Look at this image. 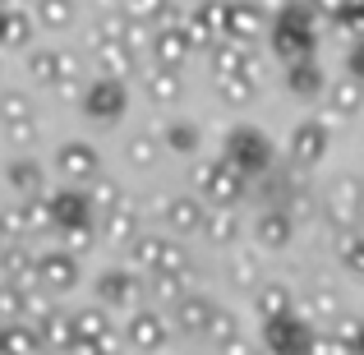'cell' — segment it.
<instances>
[{
	"label": "cell",
	"mask_w": 364,
	"mask_h": 355,
	"mask_svg": "<svg viewBox=\"0 0 364 355\" xmlns=\"http://www.w3.org/2000/svg\"><path fill=\"white\" fill-rule=\"evenodd\" d=\"M245 185L249 180L235 166H226L222 157L194 161V189H198V198H208L213 208H235L245 198Z\"/></svg>",
	"instance_id": "cell-1"
},
{
	"label": "cell",
	"mask_w": 364,
	"mask_h": 355,
	"mask_svg": "<svg viewBox=\"0 0 364 355\" xmlns=\"http://www.w3.org/2000/svg\"><path fill=\"white\" fill-rule=\"evenodd\" d=\"M222 161H226V166H235L245 180L267 176V166H272V143H267V134H258V129H249V124H240V129L226 134Z\"/></svg>",
	"instance_id": "cell-2"
},
{
	"label": "cell",
	"mask_w": 364,
	"mask_h": 355,
	"mask_svg": "<svg viewBox=\"0 0 364 355\" xmlns=\"http://www.w3.org/2000/svg\"><path fill=\"white\" fill-rule=\"evenodd\" d=\"M129 263L139 267V272L157 277V272H185V249L176 245L171 235H139L129 245Z\"/></svg>",
	"instance_id": "cell-3"
},
{
	"label": "cell",
	"mask_w": 364,
	"mask_h": 355,
	"mask_svg": "<svg viewBox=\"0 0 364 355\" xmlns=\"http://www.w3.org/2000/svg\"><path fill=\"white\" fill-rule=\"evenodd\" d=\"M185 33L194 46H208V51L231 42V0H203V5H194Z\"/></svg>",
	"instance_id": "cell-4"
},
{
	"label": "cell",
	"mask_w": 364,
	"mask_h": 355,
	"mask_svg": "<svg viewBox=\"0 0 364 355\" xmlns=\"http://www.w3.org/2000/svg\"><path fill=\"white\" fill-rule=\"evenodd\" d=\"M323 213H328V222L337 226V235L360 231V222H364V180L360 176H341L337 185H332Z\"/></svg>",
	"instance_id": "cell-5"
},
{
	"label": "cell",
	"mask_w": 364,
	"mask_h": 355,
	"mask_svg": "<svg viewBox=\"0 0 364 355\" xmlns=\"http://www.w3.org/2000/svg\"><path fill=\"white\" fill-rule=\"evenodd\" d=\"M55 171H60L74 189H83V185H92V180H102V157H97L92 143H60Z\"/></svg>",
	"instance_id": "cell-6"
},
{
	"label": "cell",
	"mask_w": 364,
	"mask_h": 355,
	"mask_svg": "<svg viewBox=\"0 0 364 355\" xmlns=\"http://www.w3.org/2000/svg\"><path fill=\"white\" fill-rule=\"evenodd\" d=\"M148 295V282H139V272H129V267H111V272L97 277V300L102 309H134V304Z\"/></svg>",
	"instance_id": "cell-7"
},
{
	"label": "cell",
	"mask_w": 364,
	"mask_h": 355,
	"mask_svg": "<svg viewBox=\"0 0 364 355\" xmlns=\"http://www.w3.org/2000/svg\"><path fill=\"white\" fill-rule=\"evenodd\" d=\"M314 341V328L309 319L291 314V319H277V323H263V351H282V355H304Z\"/></svg>",
	"instance_id": "cell-8"
},
{
	"label": "cell",
	"mask_w": 364,
	"mask_h": 355,
	"mask_svg": "<svg viewBox=\"0 0 364 355\" xmlns=\"http://www.w3.org/2000/svg\"><path fill=\"white\" fill-rule=\"evenodd\" d=\"M124 337H129V346H134V351L152 355V351L166 346V337H171V319H166L161 309H134V314H129V328H124Z\"/></svg>",
	"instance_id": "cell-9"
},
{
	"label": "cell",
	"mask_w": 364,
	"mask_h": 355,
	"mask_svg": "<svg viewBox=\"0 0 364 355\" xmlns=\"http://www.w3.org/2000/svg\"><path fill=\"white\" fill-rule=\"evenodd\" d=\"M37 282H42V291H51V295L74 291V286H79V258L65 254V249L37 254Z\"/></svg>",
	"instance_id": "cell-10"
},
{
	"label": "cell",
	"mask_w": 364,
	"mask_h": 355,
	"mask_svg": "<svg viewBox=\"0 0 364 355\" xmlns=\"http://www.w3.org/2000/svg\"><path fill=\"white\" fill-rule=\"evenodd\" d=\"M161 217L176 235H203V222H208V208L198 194H171L161 198Z\"/></svg>",
	"instance_id": "cell-11"
},
{
	"label": "cell",
	"mask_w": 364,
	"mask_h": 355,
	"mask_svg": "<svg viewBox=\"0 0 364 355\" xmlns=\"http://www.w3.org/2000/svg\"><path fill=\"white\" fill-rule=\"evenodd\" d=\"M314 46H318L314 28H300V23H282V18H272V51L282 55L286 65L314 60Z\"/></svg>",
	"instance_id": "cell-12"
},
{
	"label": "cell",
	"mask_w": 364,
	"mask_h": 355,
	"mask_svg": "<svg viewBox=\"0 0 364 355\" xmlns=\"http://www.w3.org/2000/svg\"><path fill=\"white\" fill-rule=\"evenodd\" d=\"M124 107H129V92L120 79H97L92 88H83V111L92 120H120Z\"/></svg>",
	"instance_id": "cell-13"
},
{
	"label": "cell",
	"mask_w": 364,
	"mask_h": 355,
	"mask_svg": "<svg viewBox=\"0 0 364 355\" xmlns=\"http://www.w3.org/2000/svg\"><path fill=\"white\" fill-rule=\"evenodd\" d=\"M88 42H92V55H97V65H102V79H134L139 74V55L129 51V46H120V42H107V37L92 28L88 33Z\"/></svg>",
	"instance_id": "cell-14"
},
{
	"label": "cell",
	"mask_w": 364,
	"mask_h": 355,
	"mask_svg": "<svg viewBox=\"0 0 364 355\" xmlns=\"http://www.w3.org/2000/svg\"><path fill=\"white\" fill-rule=\"evenodd\" d=\"M189 51H194V42H189V33L185 28H152V65L157 70H185V60H189Z\"/></svg>",
	"instance_id": "cell-15"
},
{
	"label": "cell",
	"mask_w": 364,
	"mask_h": 355,
	"mask_svg": "<svg viewBox=\"0 0 364 355\" xmlns=\"http://www.w3.org/2000/svg\"><path fill=\"white\" fill-rule=\"evenodd\" d=\"M323 152H328V124H323L318 116L300 120L291 129V161H295V166H318Z\"/></svg>",
	"instance_id": "cell-16"
},
{
	"label": "cell",
	"mask_w": 364,
	"mask_h": 355,
	"mask_svg": "<svg viewBox=\"0 0 364 355\" xmlns=\"http://www.w3.org/2000/svg\"><path fill=\"white\" fill-rule=\"evenodd\" d=\"M46 198H51L55 231H70V226H88V217H92L88 189H74V185H65V189H55V194H46Z\"/></svg>",
	"instance_id": "cell-17"
},
{
	"label": "cell",
	"mask_w": 364,
	"mask_h": 355,
	"mask_svg": "<svg viewBox=\"0 0 364 355\" xmlns=\"http://www.w3.org/2000/svg\"><path fill=\"white\" fill-rule=\"evenodd\" d=\"M213 314H217V304L208 300V295H194V291H189L185 300L171 309V328L185 332V337H203L208 323H213Z\"/></svg>",
	"instance_id": "cell-18"
},
{
	"label": "cell",
	"mask_w": 364,
	"mask_h": 355,
	"mask_svg": "<svg viewBox=\"0 0 364 355\" xmlns=\"http://www.w3.org/2000/svg\"><path fill=\"white\" fill-rule=\"evenodd\" d=\"M295 235V217L286 213V208H267V213H258L254 222V245L258 249H286Z\"/></svg>",
	"instance_id": "cell-19"
},
{
	"label": "cell",
	"mask_w": 364,
	"mask_h": 355,
	"mask_svg": "<svg viewBox=\"0 0 364 355\" xmlns=\"http://www.w3.org/2000/svg\"><path fill=\"white\" fill-rule=\"evenodd\" d=\"M208 65H213V79H254V55H249L240 42L213 46V51H208Z\"/></svg>",
	"instance_id": "cell-20"
},
{
	"label": "cell",
	"mask_w": 364,
	"mask_h": 355,
	"mask_svg": "<svg viewBox=\"0 0 364 355\" xmlns=\"http://www.w3.org/2000/svg\"><path fill=\"white\" fill-rule=\"evenodd\" d=\"M254 309H258V319H263V323L291 319V314H295V295L286 291L282 282H263V286L254 291Z\"/></svg>",
	"instance_id": "cell-21"
},
{
	"label": "cell",
	"mask_w": 364,
	"mask_h": 355,
	"mask_svg": "<svg viewBox=\"0 0 364 355\" xmlns=\"http://www.w3.org/2000/svg\"><path fill=\"white\" fill-rule=\"evenodd\" d=\"M267 28V9L258 0H231V42H249Z\"/></svg>",
	"instance_id": "cell-22"
},
{
	"label": "cell",
	"mask_w": 364,
	"mask_h": 355,
	"mask_svg": "<svg viewBox=\"0 0 364 355\" xmlns=\"http://www.w3.org/2000/svg\"><path fill=\"white\" fill-rule=\"evenodd\" d=\"M37 337H42V346H51V351H65V355H70V346L79 341V332H74V314H70V309L46 314V319L37 323Z\"/></svg>",
	"instance_id": "cell-23"
},
{
	"label": "cell",
	"mask_w": 364,
	"mask_h": 355,
	"mask_svg": "<svg viewBox=\"0 0 364 355\" xmlns=\"http://www.w3.org/2000/svg\"><path fill=\"white\" fill-rule=\"evenodd\" d=\"M5 180H9V189H14L18 198H42V185H46L42 166H37L33 157H18V161H9Z\"/></svg>",
	"instance_id": "cell-24"
},
{
	"label": "cell",
	"mask_w": 364,
	"mask_h": 355,
	"mask_svg": "<svg viewBox=\"0 0 364 355\" xmlns=\"http://www.w3.org/2000/svg\"><path fill=\"white\" fill-rule=\"evenodd\" d=\"M143 83H148V102H157V107H176V102L185 97V79H180L176 70H157V65H152Z\"/></svg>",
	"instance_id": "cell-25"
},
{
	"label": "cell",
	"mask_w": 364,
	"mask_h": 355,
	"mask_svg": "<svg viewBox=\"0 0 364 355\" xmlns=\"http://www.w3.org/2000/svg\"><path fill=\"white\" fill-rule=\"evenodd\" d=\"M28 42H33V14L9 5L5 14H0V46L18 51V46H28Z\"/></svg>",
	"instance_id": "cell-26"
},
{
	"label": "cell",
	"mask_w": 364,
	"mask_h": 355,
	"mask_svg": "<svg viewBox=\"0 0 364 355\" xmlns=\"http://www.w3.org/2000/svg\"><path fill=\"white\" fill-rule=\"evenodd\" d=\"M0 337H5V355H42L46 351L33 323H0Z\"/></svg>",
	"instance_id": "cell-27"
},
{
	"label": "cell",
	"mask_w": 364,
	"mask_h": 355,
	"mask_svg": "<svg viewBox=\"0 0 364 355\" xmlns=\"http://www.w3.org/2000/svg\"><path fill=\"white\" fill-rule=\"evenodd\" d=\"M0 124H5V129H23V124H33V97H28L23 88L0 92Z\"/></svg>",
	"instance_id": "cell-28"
},
{
	"label": "cell",
	"mask_w": 364,
	"mask_h": 355,
	"mask_svg": "<svg viewBox=\"0 0 364 355\" xmlns=\"http://www.w3.org/2000/svg\"><path fill=\"white\" fill-rule=\"evenodd\" d=\"M148 295H152L157 304H166V309H176V304L189 295L185 272H157V277H148Z\"/></svg>",
	"instance_id": "cell-29"
},
{
	"label": "cell",
	"mask_w": 364,
	"mask_h": 355,
	"mask_svg": "<svg viewBox=\"0 0 364 355\" xmlns=\"http://www.w3.org/2000/svg\"><path fill=\"white\" fill-rule=\"evenodd\" d=\"M203 235L213 240V245H235V235H240V217H235V208H208Z\"/></svg>",
	"instance_id": "cell-30"
},
{
	"label": "cell",
	"mask_w": 364,
	"mask_h": 355,
	"mask_svg": "<svg viewBox=\"0 0 364 355\" xmlns=\"http://www.w3.org/2000/svg\"><path fill=\"white\" fill-rule=\"evenodd\" d=\"M286 88H291L295 97H318V92H323V70L314 60L286 65Z\"/></svg>",
	"instance_id": "cell-31"
},
{
	"label": "cell",
	"mask_w": 364,
	"mask_h": 355,
	"mask_svg": "<svg viewBox=\"0 0 364 355\" xmlns=\"http://www.w3.org/2000/svg\"><path fill=\"white\" fill-rule=\"evenodd\" d=\"M360 107H364V83L360 79H341V83H332V116H360Z\"/></svg>",
	"instance_id": "cell-32"
},
{
	"label": "cell",
	"mask_w": 364,
	"mask_h": 355,
	"mask_svg": "<svg viewBox=\"0 0 364 355\" xmlns=\"http://www.w3.org/2000/svg\"><path fill=\"white\" fill-rule=\"evenodd\" d=\"M102 231L111 240H120V245H134L139 240V213H134V203H120L111 217H102Z\"/></svg>",
	"instance_id": "cell-33"
},
{
	"label": "cell",
	"mask_w": 364,
	"mask_h": 355,
	"mask_svg": "<svg viewBox=\"0 0 364 355\" xmlns=\"http://www.w3.org/2000/svg\"><path fill=\"white\" fill-rule=\"evenodd\" d=\"M161 143H166L171 152H198V124L194 120H166L161 124Z\"/></svg>",
	"instance_id": "cell-34"
},
{
	"label": "cell",
	"mask_w": 364,
	"mask_h": 355,
	"mask_svg": "<svg viewBox=\"0 0 364 355\" xmlns=\"http://www.w3.org/2000/svg\"><path fill=\"white\" fill-rule=\"evenodd\" d=\"M28 74H33L42 88H55V74H60V51H55V46H37V51H28Z\"/></svg>",
	"instance_id": "cell-35"
},
{
	"label": "cell",
	"mask_w": 364,
	"mask_h": 355,
	"mask_svg": "<svg viewBox=\"0 0 364 355\" xmlns=\"http://www.w3.org/2000/svg\"><path fill=\"white\" fill-rule=\"evenodd\" d=\"M337 263L346 267L350 277H355V282H364V235L360 231H350V235H337Z\"/></svg>",
	"instance_id": "cell-36"
},
{
	"label": "cell",
	"mask_w": 364,
	"mask_h": 355,
	"mask_svg": "<svg viewBox=\"0 0 364 355\" xmlns=\"http://www.w3.org/2000/svg\"><path fill=\"white\" fill-rule=\"evenodd\" d=\"M295 314H300V319H309V323L323 319L332 328V323H337V314H341V304H337V295H332V291H323V286H318V291H314L304 304H295Z\"/></svg>",
	"instance_id": "cell-37"
},
{
	"label": "cell",
	"mask_w": 364,
	"mask_h": 355,
	"mask_svg": "<svg viewBox=\"0 0 364 355\" xmlns=\"http://www.w3.org/2000/svg\"><path fill=\"white\" fill-rule=\"evenodd\" d=\"M74 332H79V341H107L111 337V319H107V309H79L74 314Z\"/></svg>",
	"instance_id": "cell-38"
},
{
	"label": "cell",
	"mask_w": 364,
	"mask_h": 355,
	"mask_svg": "<svg viewBox=\"0 0 364 355\" xmlns=\"http://www.w3.org/2000/svg\"><path fill=\"white\" fill-rule=\"evenodd\" d=\"M88 203H92V213L111 217V213H116V208L124 203V189L116 185V180L102 176V180H92V185H88Z\"/></svg>",
	"instance_id": "cell-39"
},
{
	"label": "cell",
	"mask_w": 364,
	"mask_h": 355,
	"mask_svg": "<svg viewBox=\"0 0 364 355\" xmlns=\"http://www.w3.org/2000/svg\"><path fill=\"white\" fill-rule=\"evenodd\" d=\"M74 14H79V5L74 0H37V23L42 28H70L74 23Z\"/></svg>",
	"instance_id": "cell-40"
},
{
	"label": "cell",
	"mask_w": 364,
	"mask_h": 355,
	"mask_svg": "<svg viewBox=\"0 0 364 355\" xmlns=\"http://www.w3.org/2000/svg\"><path fill=\"white\" fill-rule=\"evenodd\" d=\"M124 157H129L139 171H148L152 161L161 157V139H152V134H134V139L124 143Z\"/></svg>",
	"instance_id": "cell-41"
},
{
	"label": "cell",
	"mask_w": 364,
	"mask_h": 355,
	"mask_svg": "<svg viewBox=\"0 0 364 355\" xmlns=\"http://www.w3.org/2000/svg\"><path fill=\"white\" fill-rule=\"evenodd\" d=\"M203 337L213 341V346H222V351H226V346H231V341H240V323H235V319H231V314H226V309H217V314H213V323H208V332H203Z\"/></svg>",
	"instance_id": "cell-42"
},
{
	"label": "cell",
	"mask_w": 364,
	"mask_h": 355,
	"mask_svg": "<svg viewBox=\"0 0 364 355\" xmlns=\"http://www.w3.org/2000/svg\"><path fill=\"white\" fill-rule=\"evenodd\" d=\"M332 18H337V28H341L346 37H355V42H364V0H346V5H341Z\"/></svg>",
	"instance_id": "cell-43"
},
{
	"label": "cell",
	"mask_w": 364,
	"mask_h": 355,
	"mask_svg": "<svg viewBox=\"0 0 364 355\" xmlns=\"http://www.w3.org/2000/svg\"><path fill=\"white\" fill-rule=\"evenodd\" d=\"M217 97L226 107H249L254 102V79H217Z\"/></svg>",
	"instance_id": "cell-44"
},
{
	"label": "cell",
	"mask_w": 364,
	"mask_h": 355,
	"mask_svg": "<svg viewBox=\"0 0 364 355\" xmlns=\"http://www.w3.org/2000/svg\"><path fill=\"white\" fill-rule=\"evenodd\" d=\"M120 9H124L129 18H139V23H157V18L171 9V0H124Z\"/></svg>",
	"instance_id": "cell-45"
},
{
	"label": "cell",
	"mask_w": 364,
	"mask_h": 355,
	"mask_svg": "<svg viewBox=\"0 0 364 355\" xmlns=\"http://www.w3.org/2000/svg\"><path fill=\"white\" fill-rule=\"evenodd\" d=\"M231 286H240V291H258V272H254V254H235L231 258Z\"/></svg>",
	"instance_id": "cell-46"
},
{
	"label": "cell",
	"mask_w": 364,
	"mask_h": 355,
	"mask_svg": "<svg viewBox=\"0 0 364 355\" xmlns=\"http://www.w3.org/2000/svg\"><path fill=\"white\" fill-rule=\"evenodd\" d=\"M0 319H5V323H18V319H23V291H18V286H9L5 277H0Z\"/></svg>",
	"instance_id": "cell-47"
},
{
	"label": "cell",
	"mask_w": 364,
	"mask_h": 355,
	"mask_svg": "<svg viewBox=\"0 0 364 355\" xmlns=\"http://www.w3.org/2000/svg\"><path fill=\"white\" fill-rule=\"evenodd\" d=\"M92 240H97V235H92V222L88 226H70V231H60V249L79 258V254H88V249H92Z\"/></svg>",
	"instance_id": "cell-48"
},
{
	"label": "cell",
	"mask_w": 364,
	"mask_h": 355,
	"mask_svg": "<svg viewBox=\"0 0 364 355\" xmlns=\"http://www.w3.org/2000/svg\"><path fill=\"white\" fill-rule=\"evenodd\" d=\"M70 355H120V341H116V332L107 341H74Z\"/></svg>",
	"instance_id": "cell-49"
},
{
	"label": "cell",
	"mask_w": 364,
	"mask_h": 355,
	"mask_svg": "<svg viewBox=\"0 0 364 355\" xmlns=\"http://www.w3.org/2000/svg\"><path fill=\"white\" fill-rule=\"evenodd\" d=\"M350 70H355V79H364V42L355 46V55H350Z\"/></svg>",
	"instance_id": "cell-50"
},
{
	"label": "cell",
	"mask_w": 364,
	"mask_h": 355,
	"mask_svg": "<svg viewBox=\"0 0 364 355\" xmlns=\"http://www.w3.org/2000/svg\"><path fill=\"white\" fill-rule=\"evenodd\" d=\"M309 5H314V9H328V14H337V9L346 5V0H309Z\"/></svg>",
	"instance_id": "cell-51"
},
{
	"label": "cell",
	"mask_w": 364,
	"mask_h": 355,
	"mask_svg": "<svg viewBox=\"0 0 364 355\" xmlns=\"http://www.w3.org/2000/svg\"><path fill=\"white\" fill-rule=\"evenodd\" d=\"M355 355H364V332H360V341H355Z\"/></svg>",
	"instance_id": "cell-52"
},
{
	"label": "cell",
	"mask_w": 364,
	"mask_h": 355,
	"mask_svg": "<svg viewBox=\"0 0 364 355\" xmlns=\"http://www.w3.org/2000/svg\"><path fill=\"white\" fill-rule=\"evenodd\" d=\"M0 355H5V337H0Z\"/></svg>",
	"instance_id": "cell-53"
},
{
	"label": "cell",
	"mask_w": 364,
	"mask_h": 355,
	"mask_svg": "<svg viewBox=\"0 0 364 355\" xmlns=\"http://www.w3.org/2000/svg\"><path fill=\"white\" fill-rule=\"evenodd\" d=\"M0 9H9V0H0Z\"/></svg>",
	"instance_id": "cell-54"
}]
</instances>
